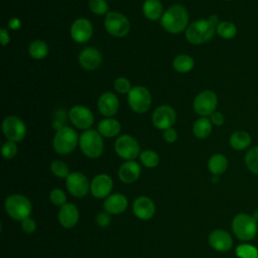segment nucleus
<instances>
[{
	"label": "nucleus",
	"mask_w": 258,
	"mask_h": 258,
	"mask_svg": "<svg viewBox=\"0 0 258 258\" xmlns=\"http://www.w3.org/2000/svg\"><path fill=\"white\" fill-rule=\"evenodd\" d=\"M219 22L217 15H211L208 19H199L192 22L185 30L186 40L192 44H201L209 41L215 35Z\"/></svg>",
	"instance_id": "obj_1"
},
{
	"label": "nucleus",
	"mask_w": 258,
	"mask_h": 258,
	"mask_svg": "<svg viewBox=\"0 0 258 258\" xmlns=\"http://www.w3.org/2000/svg\"><path fill=\"white\" fill-rule=\"evenodd\" d=\"M188 22L187 10L180 4H173L162 14L160 23L169 33H179L186 28Z\"/></svg>",
	"instance_id": "obj_2"
},
{
	"label": "nucleus",
	"mask_w": 258,
	"mask_h": 258,
	"mask_svg": "<svg viewBox=\"0 0 258 258\" xmlns=\"http://www.w3.org/2000/svg\"><path fill=\"white\" fill-rule=\"evenodd\" d=\"M5 212L14 221L22 222L30 217L32 213V204L25 196L13 194L6 198L4 203Z\"/></svg>",
	"instance_id": "obj_3"
},
{
	"label": "nucleus",
	"mask_w": 258,
	"mask_h": 258,
	"mask_svg": "<svg viewBox=\"0 0 258 258\" xmlns=\"http://www.w3.org/2000/svg\"><path fill=\"white\" fill-rule=\"evenodd\" d=\"M79 145L82 152L89 158H98L104 150V142L99 131L88 129L79 138Z\"/></svg>",
	"instance_id": "obj_4"
},
{
	"label": "nucleus",
	"mask_w": 258,
	"mask_h": 258,
	"mask_svg": "<svg viewBox=\"0 0 258 258\" xmlns=\"http://www.w3.org/2000/svg\"><path fill=\"white\" fill-rule=\"evenodd\" d=\"M232 230L239 240L250 241L257 234L258 224L251 215L238 214L233 218Z\"/></svg>",
	"instance_id": "obj_5"
},
{
	"label": "nucleus",
	"mask_w": 258,
	"mask_h": 258,
	"mask_svg": "<svg viewBox=\"0 0 258 258\" xmlns=\"http://www.w3.org/2000/svg\"><path fill=\"white\" fill-rule=\"evenodd\" d=\"M79 138L80 137L73 128L62 126L54 134L52 142L53 149L60 155L69 154L75 150L77 144L79 143Z\"/></svg>",
	"instance_id": "obj_6"
},
{
	"label": "nucleus",
	"mask_w": 258,
	"mask_h": 258,
	"mask_svg": "<svg viewBox=\"0 0 258 258\" xmlns=\"http://www.w3.org/2000/svg\"><path fill=\"white\" fill-rule=\"evenodd\" d=\"M127 100L131 110L138 114L148 111L151 105V95L149 91L142 86L132 88L128 93Z\"/></svg>",
	"instance_id": "obj_7"
},
{
	"label": "nucleus",
	"mask_w": 258,
	"mask_h": 258,
	"mask_svg": "<svg viewBox=\"0 0 258 258\" xmlns=\"http://www.w3.org/2000/svg\"><path fill=\"white\" fill-rule=\"evenodd\" d=\"M104 24L107 32L115 37H123L130 30V22L128 18L116 11L109 12L106 15Z\"/></svg>",
	"instance_id": "obj_8"
},
{
	"label": "nucleus",
	"mask_w": 258,
	"mask_h": 258,
	"mask_svg": "<svg viewBox=\"0 0 258 258\" xmlns=\"http://www.w3.org/2000/svg\"><path fill=\"white\" fill-rule=\"evenodd\" d=\"M115 151L119 157L125 160H134L140 155V146L138 141L127 134L121 135L115 141Z\"/></svg>",
	"instance_id": "obj_9"
},
{
	"label": "nucleus",
	"mask_w": 258,
	"mask_h": 258,
	"mask_svg": "<svg viewBox=\"0 0 258 258\" xmlns=\"http://www.w3.org/2000/svg\"><path fill=\"white\" fill-rule=\"evenodd\" d=\"M217 105L218 97L216 93L211 90H205L195 98L192 107L198 115L207 117L216 111Z\"/></svg>",
	"instance_id": "obj_10"
},
{
	"label": "nucleus",
	"mask_w": 258,
	"mask_h": 258,
	"mask_svg": "<svg viewBox=\"0 0 258 258\" xmlns=\"http://www.w3.org/2000/svg\"><path fill=\"white\" fill-rule=\"evenodd\" d=\"M2 131L4 136L13 142L21 141L26 134L24 122L16 116H7L2 122Z\"/></svg>",
	"instance_id": "obj_11"
},
{
	"label": "nucleus",
	"mask_w": 258,
	"mask_h": 258,
	"mask_svg": "<svg viewBox=\"0 0 258 258\" xmlns=\"http://www.w3.org/2000/svg\"><path fill=\"white\" fill-rule=\"evenodd\" d=\"M90 186L91 182H89L88 177L80 171H73L66 178V187L73 197L83 198L87 196Z\"/></svg>",
	"instance_id": "obj_12"
},
{
	"label": "nucleus",
	"mask_w": 258,
	"mask_h": 258,
	"mask_svg": "<svg viewBox=\"0 0 258 258\" xmlns=\"http://www.w3.org/2000/svg\"><path fill=\"white\" fill-rule=\"evenodd\" d=\"M176 119L175 111L167 105H162L157 107L154 112L152 113L151 121L153 125L160 129V130H166L168 128H171V126L174 124Z\"/></svg>",
	"instance_id": "obj_13"
},
{
	"label": "nucleus",
	"mask_w": 258,
	"mask_h": 258,
	"mask_svg": "<svg viewBox=\"0 0 258 258\" xmlns=\"http://www.w3.org/2000/svg\"><path fill=\"white\" fill-rule=\"evenodd\" d=\"M69 118L74 126L83 130H88L94 123V115L92 111L81 105L74 106L70 110Z\"/></svg>",
	"instance_id": "obj_14"
},
{
	"label": "nucleus",
	"mask_w": 258,
	"mask_h": 258,
	"mask_svg": "<svg viewBox=\"0 0 258 258\" xmlns=\"http://www.w3.org/2000/svg\"><path fill=\"white\" fill-rule=\"evenodd\" d=\"M113 179L109 174L100 173L93 177L91 181L90 191L97 199H106L112 194Z\"/></svg>",
	"instance_id": "obj_15"
},
{
	"label": "nucleus",
	"mask_w": 258,
	"mask_h": 258,
	"mask_svg": "<svg viewBox=\"0 0 258 258\" xmlns=\"http://www.w3.org/2000/svg\"><path fill=\"white\" fill-rule=\"evenodd\" d=\"M132 210L136 218L142 221H147L153 218L155 214V205L150 198L141 196L134 200Z\"/></svg>",
	"instance_id": "obj_16"
},
{
	"label": "nucleus",
	"mask_w": 258,
	"mask_h": 258,
	"mask_svg": "<svg viewBox=\"0 0 258 258\" xmlns=\"http://www.w3.org/2000/svg\"><path fill=\"white\" fill-rule=\"evenodd\" d=\"M57 220L60 226L64 229L74 228L80 220V212L78 207L73 203H67L59 208Z\"/></svg>",
	"instance_id": "obj_17"
},
{
	"label": "nucleus",
	"mask_w": 258,
	"mask_h": 258,
	"mask_svg": "<svg viewBox=\"0 0 258 258\" xmlns=\"http://www.w3.org/2000/svg\"><path fill=\"white\" fill-rule=\"evenodd\" d=\"M208 241L210 246L218 252H227L233 246L232 236L222 229L212 231L208 237Z\"/></svg>",
	"instance_id": "obj_18"
},
{
	"label": "nucleus",
	"mask_w": 258,
	"mask_h": 258,
	"mask_svg": "<svg viewBox=\"0 0 258 258\" xmlns=\"http://www.w3.org/2000/svg\"><path fill=\"white\" fill-rule=\"evenodd\" d=\"M93 34V26L87 18H79L71 26V36L79 43L87 42Z\"/></svg>",
	"instance_id": "obj_19"
},
{
	"label": "nucleus",
	"mask_w": 258,
	"mask_h": 258,
	"mask_svg": "<svg viewBox=\"0 0 258 258\" xmlns=\"http://www.w3.org/2000/svg\"><path fill=\"white\" fill-rule=\"evenodd\" d=\"M128 200L127 198L120 192L111 194L104 201L103 208L104 211L110 215H120L127 210Z\"/></svg>",
	"instance_id": "obj_20"
},
{
	"label": "nucleus",
	"mask_w": 258,
	"mask_h": 258,
	"mask_svg": "<svg viewBox=\"0 0 258 258\" xmlns=\"http://www.w3.org/2000/svg\"><path fill=\"white\" fill-rule=\"evenodd\" d=\"M79 62L86 71L97 70L102 63V54L97 48L87 47L80 52Z\"/></svg>",
	"instance_id": "obj_21"
},
{
	"label": "nucleus",
	"mask_w": 258,
	"mask_h": 258,
	"mask_svg": "<svg viewBox=\"0 0 258 258\" xmlns=\"http://www.w3.org/2000/svg\"><path fill=\"white\" fill-rule=\"evenodd\" d=\"M98 109L103 116H114L119 109V101L115 94L106 92L102 94L98 100Z\"/></svg>",
	"instance_id": "obj_22"
},
{
	"label": "nucleus",
	"mask_w": 258,
	"mask_h": 258,
	"mask_svg": "<svg viewBox=\"0 0 258 258\" xmlns=\"http://www.w3.org/2000/svg\"><path fill=\"white\" fill-rule=\"evenodd\" d=\"M141 173V167L135 160L125 161L118 170V177L124 183H132L136 181Z\"/></svg>",
	"instance_id": "obj_23"
},
{
	"label": "nucleus",
	"mask_w": 258,
	"mask_h": 258,
	"mask_svg": "<svg viewBox=\"0 0 258 258\" xmlns=\"http://www.w3.org/2000/svg\"><path fill=\"white\" fill-rule=\"evenodd\" d=\"M252 142L251 135L244 130H237L232 133L229 139L230 146L238 151L247 149Z\"/></svg>",
	"instance_id": "obj_24"
},
{
	"label": "nucleus",
	"mask_w": 258,
	"mask_h": 258,
	"mask_svg": "<svg viewBox=\"0 0 258 258\" xmlns=\"http://www.w3.org/2000/svg\"><path fill=\"white\" fill-rule=\"evenodd\" d=\"M121 125L119 121L113 118H107L102 120L98 125V131L102 136L111 138L120 133Z\"/></svg>",
	"instance_id": "obj_25"
},
{
	"label": "nucleus",
	"mask_w": 258,
	"mask_h": 258,
	"mask_svg": "<svg viewBox=\"0 0 258 258\" xmlns=\"http://www.w3.org/2000/svg\"><path fill=\"white\" fill-rule=\"evenodd\" d=\"M142 12L149 20H158L162 16V5L159 0H145L142 5Z\"/></svg>",
	"instance_id": "obj_26"
},
{
	"label": "nucleus",
	"mask_w": 258,
	"mask_h": 258,
	"mask_svg": "<svg viewBox=\"0 0 258 258\" xmlns=\"http://www.w3.org/2000/svg\"><path fill=\"white\" fill-rule=\"evenodd\" d=\"M208 168L214 175L222 174L228 168V159L224 154L216 153L208 161Z\"/></svg>",
	"instance_id": "obj_27"
},
{
	"label": "nucleus",
	"mask_w": 258,
	"mask_h": 258,
	"mask_svg": "<svg viewBox=\"0 0 258 258\" xmlns=\"http://www.w3.org/2000/svg\"><path fill=\"white\" fill-rule=\"evenodd\" d=\"M212 129H213V124L211 120L207 117H201L195 122L192 126V133L196 137L200 139H204L211 134Z\"/></svg>",
	"instance_id": "obj_28"
},
{
	"label": "nucleus",
	"mask_w": 258,
	"mask_h": 258,
	"mask_svg": "<svg viewBox=\"0 0 258 258\" xmlns=\"http://www.w3.org/2000/svg\"><path fill=\"white\" fill-rule=\"evenodd\" d=\"M195 66V60L190 55L179 54L174 57L172 61L173 69L178 73H188L192 70Z\"/></svg>",
	"instance_id": "obj_29"
},
{
	"label": "nucleus",
	"mask_w": 258,
	"mask_h": 258,
	"mask_svg": "<svg viewBox=\"0 0 258 258\" xmlns=\"http://www.w3.org/2000/svg\"><path fill=\"white\" fill-rule=\"evenodd\" d=\"M216 32L224 39H232L236 36L238 29L237 26L228 20L220 21L216 27Z\"/></svg>",
	"instance_id": "obj_30"
},
{
	"label": "nucleus",
	"mask_w": 258,
	"mask_h": 258,
	"mask_svg": "<svg viewBox=\"0 0 258 258\" xmlns=\"http://www.w3.org/2000/svg\"><path fill=\"white\" fill-rule=\"evenodd\" d=\"M29 55L34 59H42L47 55L48 46L43 40H34L28 47Z\"/></svg>",
	"instance_id": "obj_31"
},
{
	"label": "nucleus",
	"mask_w": 258,
	"mask_h": 258,
	"mask_svg": "<svg viewBox=\"0 0 258 258\" xmlns=\"http://www.w3.org/2000/svg\"><path fill=\"white\" fill-rule=\"evenodd\" d=\"M245 164L247 168L258 175V146L251 147L245 154Z\"/></svg>",
	"instance_id": "obj_32"
},
{
	"label": "nucleus",
	"mask_w": 258,
	"mask_h": 258,
	"mask_svg": "<svg viewBox=\"0 0 258 258\" xmlns=\"http://www.w3.org/2000/svg\"><path fill=\"white\" fill-rule=\"evenodd\" d=\"M139 158L142 164L148 168H153L159 163V156L153 150H144L140 152Z\"/></svg>",
	"instance_id": "obj_33"
},
{
	"label": "nucleus",
	"mask_w": 258,
	"mask_h": 258,
	"mask_svg": "<svg viewBox=\"0 0 258 258\" xmlns=\"http://www.w3.org/2000/svg\"><path fill=\"white\" fill-rule=\"evenodd\" d=\"M235 252L239 258H258V249L250 244H241L237 246Z\"/></svg>",
	"instance_id": "obj_34"
},
{
	"label": "nucleus",
	"mask_w": 258,
	"mask_h": 258,
	"mask_svg": "<svg viewBox=\"0 0 258 258\" xmlns=\"http://www.w3.org/2000/svg\"><path fill=\"white\" fill-rule=\"evenodd\" d=\"M50 171L54 176L59 178H64V179L71 173L69 166L63 161L58 159H55L50 163Z\"/></svg>",
	"instance_id": "obj_35"
},
{
	"label": "nucleus",
	"mask_w": 258,
	"mask_h": 258,
	"mask_svg": "<svg viewBox=\"0 0 258 258\" xmlns=\"http://www.w3.org/2000/svg\"><path fill=\"white\" fill-rule=\"evenodd\" d=\"M88 6L94 14L104 15L109 13V5L106 0H89Z\"/></svg>",
	"instance_id": "obj_36"
},
{
	"label": "nucleus",
	"mask_w": 258,
	"mask_h": 258,
	"mask_svg": "<svg viewBox=\"0 0 258 258\" xmlns=\"http://www.w3.org/2000/svg\"><path fill=\"white\" fill-rule=\"evenodd\" d=\"M49 201L53 206L56 207H62L63 205L67 204V196L64 191L60 188H53L49 192Z\"/></svg>",
	"instance_id": "obj_37"
},
{
	"label": "nucleus",
	"mask_w": 258,
	"mask_h": 258,
	"mask_svg": "<svg viewBox=\"0 0 258 258\" xmlns=\"http://www.w3.org/2000/svg\"><path fill=\"white\" fill-rule=\"evenodd\" d=\"M2 155L5 159H12L17 154V145L16 142L13 141H6L1 148Z\"/></svg>",
	"instance_id": "obj_38"
},
{
	"label": "nucleus",
	"mask_w": 258,
	"mask_h": 258,
	"mask_svg": "<svg viewBox=\"0 0 258 258\" xmlns=\"http://www.w3.org/2000/svg\"><path fill=\"white\" fill-rule=\"evenodd\" d=\"M114 88L120 94H128L132 89L130 81L124 77H120L115 80Z\"/></svg>",
	"instance_id": "obj_39"
},
{
	"label": "nucleus",
	"mask_w": 258,
	"mask_h": 258,
	"mask_svg": "<svg viewBox=\"0 0 258 258\" xmlns=\"http://www.w3.org/2000/svg\"><path fill=\"white\" fill-rule=\"evenodd\" d=\"M112 222V219H111V215L109 213H107L106 211L104 212H100L97 214L96 216V223L99 227L101 228H106L108 227Z\"/></svg>",
	"instance_id": "obj_40"
},
{
	"label": "nucleus",
	"mask_w": 258,
	"mask_h": 258,
	"mask_svg": "<svg viewBox=\"0 0 258 258\" xmlns=\"http://www.w3.org/2000/svg\"><path fill=\"white\" fill-rule=\"evenodd\" d=\"M21 223V230L26 233V234H32L36 230V223L35 221L31 218L28 217L25 220H23Z\"/></svg>",
	"instance_id": "obj_41"
},
{
	"label": "nucleus",
	"mask_w": 258,
	"mask_h": 258,
	"mask_svg": "<svg viewBox=\"0 0 258 258\" xmlns=\"http://www.w3.org/2000/svg\"><path fill=\"white\" fill-rule=\"evenodd\" d=\"M210 120L215 126H222L225 123V116L219 111H215L210 115Z\"/></svg>",
	"instance_id": "obj_42"
},
{
	"label": "nucleus",
	"mask_w": 258,
	"mask_h": 258,
	"mask_svg": "<svg viewBox=\"0 0 258 258\" xmlns=\"http://www.w3.org/2000/svg\"><path fill=\"white\" fill-rule=\"evenodd\" d=\"M163 139L168 142V143H172L177 139V132L175 129L173 128H168L166 130H164L163 132Z\"/></svg>",
	"instance_id": "obj_43"
},
{
	"label": "nucleus",
	"mask_w": 258,
	"mask_h": 258,
	"mask_svg": "<svg viewBox=\"0 0 258 258\" xmlns=\"http://www.w3.org/2000/svg\"><path fill=\"white\" fill-rule=\"evenodd\" d=\"M0 39H1L2 46H5L9 42V40H10L9 33H8V31L5 28H2L0 30Z\"/></svg>",
	"instance_id": "obj_44"
},
{
	"label": "nucleus",
	"mask_w": 258,
	"mask_h": 258,
	"mask_svg": "<svg viewBox=\"0 0 258 258\" xmlns=\"http://www.w3.org/2000/svg\"><path fill=\"white\" fill-rule=\"evenodd\" d=\"M9 27L10 28H12V29H18L19 27H20V25H21V23H20V21H19V19L18 18H12L10 21H9Z\"/></svg>",
	"instance_id": "obj_45"
},
{
	"label": "nucleus",
	"mask_w": 258,
	"mask_h": 258,
	"mask_svg": "<svg viewBox=\"0 0 258 258\" xmlns=\"http://www.w3.org/2000/svg\"><path fill=\"white\" fill-rule=\"evenodd\" d=\"M252 217L255 219V221L258 223V209H256L252 215Z\"/></svg>",
	"instance_id": "obj_46"
},
{
	"label": "nucleus",
	"mask_w": 258,
	"mask_h": 258,
	"mask_svg": "<svg viewBox=\"0 0 258 258\" xmlns=\"http://www.w3.org/2000/svg\"><path fill=\"white\" fill-rule=\"evenodd\" d=\"M225 1H231V0H225Z\"/></svg>",
	"instance_id": "obj_47"
}]
</instances>
